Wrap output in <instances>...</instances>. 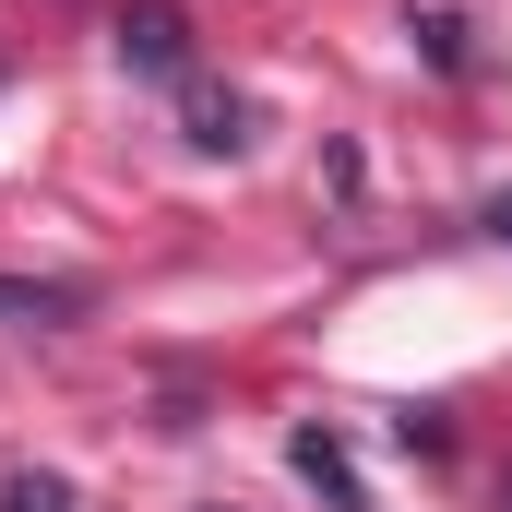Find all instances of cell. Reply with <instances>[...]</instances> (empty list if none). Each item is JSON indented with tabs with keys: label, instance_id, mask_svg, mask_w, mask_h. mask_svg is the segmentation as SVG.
<instances>
[{
	"label": "cell",
	"instance_id": "6da1fadb",
	"mask_svg": "<svg viewBox=\"0 0 512 512\" xmlns=\"http://www.w3.org/2000/svg\"><path fill=\"white\" fill-rule=\"evenodd\" d=\"M120 60L155 72V84H179V72H191V12H179V0H131L120 12Z\"/></svg>",
	"mask_w": 512,
	"mask_h": 512
},
{
	"label": "cell",
	"instance_id": "7a4b0ae2",
	"mask_svg": "<svg viewBox=\"0 0 512 512\" xmlns=\"http://www.w3.org/2000/svg\"><path fill=\"white\" fill-rule=\"evenodd\" d=\"M405 36H417V60H429L441 84H477V12H453V0H417V12H405Z\"/></svg>",
	"mask_w": 512,
	"mask_h": 512
},
{
	"label": "cell",
	"instance_id": "3957f363",
	"mask_svg": "<svg viewBox=\"0 0 512 512\" xmlns=\"http://www.w3.org/2000/svg\"><path fill=\"white\" fill-rule=\"evenodd\" d=\"M286 465H298L334 512H370V489H358V465H346V441H334V429H298V441H286Z\"/></svg>",
	"mask_w": 512,
	"mask_h": 512
},
{
	"label": "cell",
	"instance_id": "277c9868",
	"mask_svg": "<svg viewBox=\"0 0 512 512\" xmlns=\"http://www.w3.org/2000/svg\"><path fill=\"white\" fill-rule=\"evenodd\" d=\"M251 96H215V84H203V96H191V143H203V155H251Z\"/></svg>",
	"mask_w": 512,
	"mask_h": 512
},
{
	"label": "cell",
	"instance_id": "5b68a950",
	"mask_svg": "<svg viewBox=\"0 0 512 512\" xmlns=\"http://www.w3.org/2000/svg\"><path fill=\"white\" fill-rule=\"evenodd\" d=\"M84 286H36V274H0V322H72Z\"/></svg>",
	"mask_w": 512,
	"mask_h": 512
},
{
	"label": "cell",
	"instance_id": "8992f818",
	"mask_svg": "<svg viewBox=\"0 0 512 512\" xmlns=\"http://www.w3.org/2000/svg\"><path fill=\"white\" fill-rule=\"evenodd\" d=\"M0 512H84V501H72V477H48V465H24V477L0 489Z\"/></svg>",
	"mask_w": 512,
	"mask_h": 512
},
{
	"label": "cell",
	"instance_id": "52a82bcc",
	"mask_svg": "<svg viewBox=\"0 0 512 512\" xmlns=\"http://www.w3.org/2000/svg\"><path fill=\"white\" fill-rule=\"evenodd\" d=\"M489 239H512V191H501V203H489Z\"/></svg>",
	"mask_w": 512,
	"mask_h": 512
},
{
	"label": "cell",
	"instance_id": "ba28073f",
	"mask_svg": "<svg viewBox=\"0 0 512 512\" xmlns=\"http://www.w3.org/2000/svg\"><path fill=\"white\" fill-rule=\"evenodd\" d=\"M501 512H512V477H501Z\"/></svg>",
	"mask_w": 512,
	"mask_h": 512
}]
</instances>
